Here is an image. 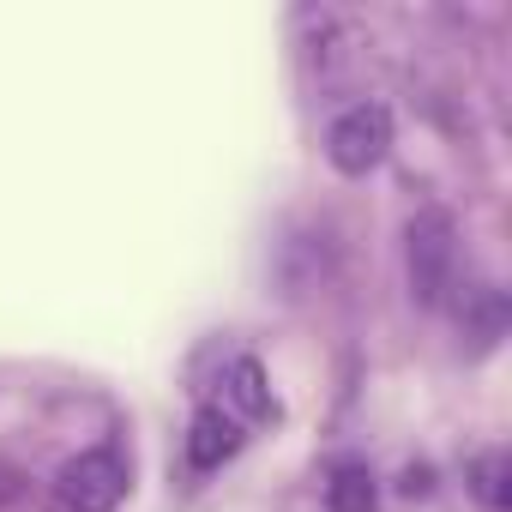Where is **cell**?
<instances>
[{"label":"cell","instance_id":"3","mask_svg":"<svg viewBox=\"0 0 512 512\" xmlns=\"http://www.w3.org/2000/svg\"><path fill=\"white\" fill-rule=\"evenodd\" d=\"M127 482H133V470H127L121 446H91L61 470V500H67V512H115L127 500Z\"/></svg>","mask_w":512,"mask_h":512},{"label":"cell","instance_id":"4","mask_svg":"<svg viewBox=\"0 0 512 512\" xmlns=\"http://www.w3.org/2000/svg\"><path fill=\"white\" fill-rule=\"evenodd\" d=\"M235 452H241V422L223 404H199V416L187 422V464L193 470H217Z\"/></svg>","mask_w":512,"mask_h":512},{"label":"cell","instance_id":"2","mask_svg":"<svg viewBox=\"0 0 512 512\" xmlns=\"http://www.w3.org/2000/svg\"><path fill=\"white\" fill-rule=\"evenodd\" d=\"M452 266H458V235L446 211H416L410 217V290L416 302H446L452 290Z\"/></svg>","mask_w":512,"mask_h":512},{"label":"cell","instance_id":"6","mask_svg":"<svg viewBox=\"0 0 512 512\" xmlns=\"http://www.w3.org/2000/svg\"><path fill=\"white\" fill-rule=\"evenodd\" d=\"M374 506H380V482H374V470L356 464V458L332 464V476H326V512H374Z\"/></svg>","mask_w":512,"mask_h":512},{"label":"cell","instance_id":"5","mask_svg":"<svg viewBox=\"0 0 512 512\" xmlns=\"http://www.w3.org/2000/svg\"><path fill=\"white\" fill-rule=\"evenodd\" d=\"M223 410L247 428V422H266V416H278V404H272V386H266V368L253 362V356H235L229 362V374H223Z\"/></svg>","mask_w":512,"mask_h":512},{"label":"cell","instance_id":"7","mask_svg":"<svg viewBox=\"0 0 512 512\" xmlns=\"http://www.w3.org/2000/svg\"><path fill=\"white\" fill-rule=\"evenodd\" d=\"M470 488H476V500L488 506V512H506V452H482L476 464H470Z\"/></svg>","mask_w":512,"mask_h":512},{"label":"cell","instance_id":"1","mask_svg":"<svg viewBox=\"0 0 512 512\" xmlns=\"http://www.w3.org/2000/svg\"><path fill=\"white\" fill-rule=\"evenodd\" d=\"M392 151V109L386 103H350L326 127V157L338 175H374Z\"/></svg>","mask_w":512,"mask_h":512}]
</instances>
